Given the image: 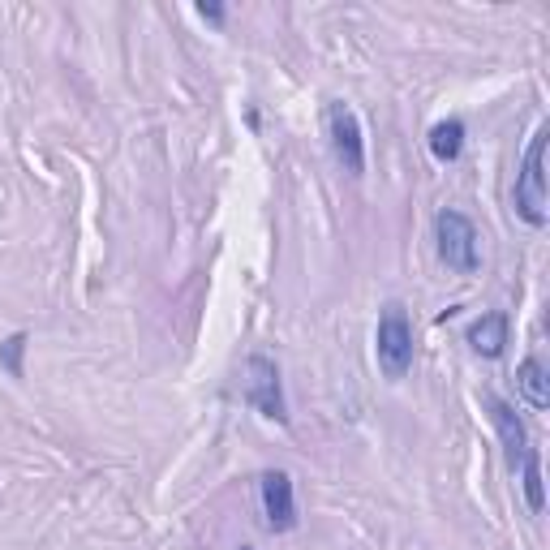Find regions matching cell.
<instances>
[{"mask_svg": "<svg viewBox=\"0 0 550 550\" xmlns=\"http://www.w3.org/2000/svg\"><path fill=\"white\" fill-rule=\"evenodd\" d=\"M460 151H465V121L460 117H447L430 129V155L439 159V164H456Z\"/></svg>", "mask_w": 550, "mask_h": 550, "instance_id": "10", "label": "cell"}, {"mask_svg": "<svg viewBox=\"0 0 550 550\" xmlns=\"http://www.w3.org/2000/svg\"><path fill=\"white\" fill-rule=\"evenodd\" d=\"M546 138L550 129L538 125L525 147V159H520V172H516V185H512V202H516V215L525 220L529 228H546Z\"/></svg>", "mask_w": 550, "mask_h": 550, "instance_id": "2", "label": "cell"}, {"mask_svg": "<svg viewBox=\"0 0 550 550\" xmlns=\"http://www.w3.org/2000/svg\"><path fill=\"white\" fill-rule=\"evenodd\" d=\"M258 495H263V516L271 533H293L297 529V490L284 469H267L258 477Z\"/></svg>", "mask_w": 550, "mask_h": 550, "instance_id": "6", "label": "cell"}, {"mask_svg": "<svg viewBox=\"0 0 550 550\" xmlns=\"http://www.w3.org/2000/svg\"><path fill=\"white\" fill-rule=\"evenodd\" d=\"M198 18H202V22H215V26H220V22H224V5H198Z\"/></svg>", "mask_w": 550, "mask_h": 550, "instance_id": "13", "label": "cell"}, {"mask_svg": "<svg viewBox=\"0 0 550 550\" xmlns=\"http://www.w3.org/2000/svg\"><path fill=\"white\" fill-rule=\"evenodd\" d=\"M486 409H490V422H495L499 439H503V452H508V465L516 469L520 460H525V452H529V430H525V422H520V413L512 409V404L503 400V396H495V392L486 396Z\"/></svg>", "mask_w": 550, "mask_h": 550, "instance_id": "8", "label": "cell"}, {"mask_svg": "<svg viewBox=\"0 0 550 550\" xmlns=\"http://www.w3.org/2000/svg\"><path fill=\"white\" fill-rule=\"evenodd\" d=\"M327 138H331L336 164L349 172V177H361V172H366V138H361L357 112L344 104V99H331L327 104Z\"/></svg>", "mask_w": 550, "mask_h": 550, "instance_id": "5", "label": "cell"}, {"mask_svg": "<svg viewBox=\"0 0 550 550\" xmlns=\"http://www.w3.org/2000/svg\"><path fill=\"white\" fill-rule=\"evenodd\" d=\"M245 404L258 409L275 426H288V400H284V379H280V366L275 357L267 353H250L245 357Z\"/></svg>", "mask_w": 550, "mask_h": 550, "instance_id": "4", "label": "cell"}, {"mask_svg": "<svg viewBox=\"0 0 550 550\" xmlns=\"http://www.w3.org/2000/svg\"><path fill=\"white\" fill-rule=\"evenodd\" d=\"M508 340H512V318L503 314V310H486V314H477L473 323L465 327V344L477 353V357H503V349H508Z\"/></svg>", "mask_w": 550, "mask_h": 550, "instance_id": "7", "label": "cell"}, {"mask_svg": "<svg viewBox=\"0 0 550 550\" xmlns=\"http://www.w3.org/2000/svg\"><path fill=\"white\" fill-rule=\"evenodd\" d=\"M516 392L525 396V404H533V409H546L550 404V370L542 357H525L516 366Z\"/></svg>", "mask_w": 550, "mask_h": 550, "instance_id": "9", "label": "cell"}, {"mask_svg": "<svg viewBox=\"0 0 550 550\" xmlns=\"http://www.w3.org/2000/svg\"><path fill=\"white\" fill-rule=\"evenodd\" d=\"M241 550H254V546H241Z\"/></svg>", "mask_w": 550, "mask_h": 550, "instance_id": "14", "label": "cell"}, {"mask_svg": "<svg viewBox=\"0 0 550 550\" xmlns=\"http://www.w3.org/2000/svg\"><path fill=\"white\" fill-rule=\"evenodd\" d=\"M434 250H439L443 267L456 275L482 271V233H477V224L456 207H443L434 215Z\"/></svg>", "mask_w": 550, "mask_h": 550, "instance_id": "3", "label": "cell"}, {"mask_svg": "<svg viewBox=\"0 0 550 550\" xmlns=\"http://www.w3.org/2000/svg\"><path fill=\"white\" fill-rule=\"evenodd\" d=\"M520 486H525V503H529V512L538 516L546 508V490H542V452L538 447H529L525 460H520Z\"/></svg>", "mask_w": 550, "mask_h": 550, "instance_id": "11", "label": "cell"}, {"mask_svg": "<svg viewBox=\"0 0 550 550\" xmlns=\"http://www.w3.org/2000/svg\"><path fill=\"white\" fill-rule=\"evenodd\" d=\"M413 353H417V336H413V318L400 301H387L379 310V327H374V361H379L383 379L400 383L413 370Z\"/></svg>", "mask_w": 550, "mask_h": 550, "instance_id": "1", "label": "cell"}, {"mask_svg": "<svg viewBox=\"0 0 550 550\" xmlns=\"http://www.w3.org/2000/svg\"><path fill=\"white\" fill-rule=\"evenodd\" d=\"M22 353H26V331H13V336L0 344V366H5L9 379H22Z\"/></svg>", "mask_w": 550, "mask_h": 550, "instance_id": "12", "label": "cell"}]
</instances>
